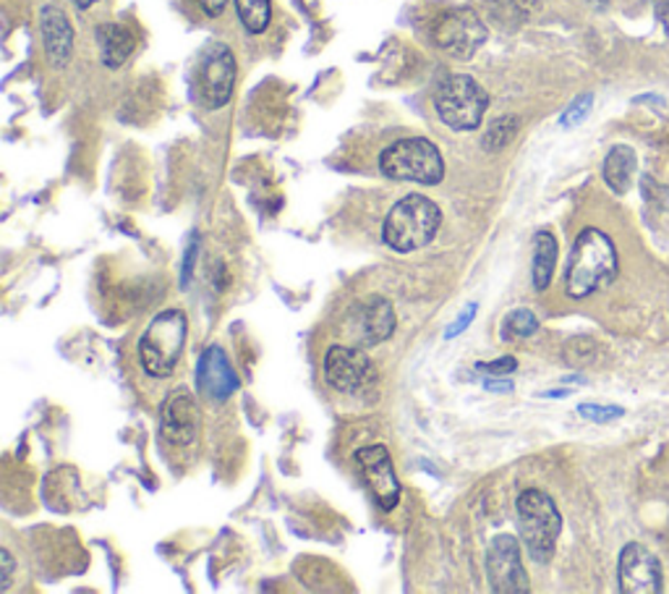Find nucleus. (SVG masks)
<instances>
[{
    "label": "nucleus",
    "mask_w": 669,
    "mask_h": 594,
    "mask_svg": "<svg viewBox=\"0 0 669 594\" xmlns=\"http://www.w3.org/2000/svg\"><path fill=\"white\" fill-rule=\"evenodd\" d=\"M620 273V257L607 233L599 229L581 231L575 238L571 257L565 267V294L571 299H586V296L607 288Z\"/></svg>",
    "instance_id": "obj_1"
},
{
    "label": "nucleus",
    "mask_w": 669,
    "mask_h": 594,
    "mask_svg": "<svg viewBox=\"0 0 669 594\" xmlns=\"http://www.w3.org/2000/svg\"><path fill=\"white\" fill-rule=\"evenodd\" d=\"M443 225V210L424 194H408L393 204L382 225V238L395 252H416L432 244Z\"/></svg>",
    "instance_id": "obj_2"
},
{
    "label": "nucleus",
    "mask_w": 669,
    "mask_h": 594,
    "mask_svg": "<svg viewBox=\"0 0 669 594\" xmlns=\"http://www.w3.org/2000/svg\"><path fill=\"white\" fill-rule=\"evenodd\" d=\"M380 171L393 181L437 187L445 179V158L434 141L411 137L384 147L380 155Z\"/></svg>",
    "instance_id": "obj_3"
},
{
    "label": "nucleus",
    "mask_w": 669,
    "mask_h": 594,
    "mask_svg": "<svg viewBox=\"0 0 669 594\" xmlns=\"http://www.w3.org/2000/svg\"><path fill=\"white\" fill-rule=\"evenodd\" d=\"M189 320L181 309H166L147 325L139 338V362L149 378H168L173 374L183 346H187Z\"/></svg>",
    "instance_id": "obj_4"
},
{
    "label": "nucleus",
    "mask_w": 669,
    "mask_h": 594,
    "mask_svg": "<svg viewBox=\"0 0 669 594\" xmlns=\"http://www.w3.org/2000/svg\"><path fill=\"white\" fill-rule=\"evenodd\" d=\"M518 529L529 555L537 563H546L558 548V537L562 532V516L554 500L542 490H523L516 503Z\"/></svg>",
    "instance_id": "obj_5"
},
{
    "label": "nucleus",
    "mask_w": 669,
    "mask_h": 594,
    "mask_svg": "<svg viewBox=\"0 0 669 594\" xmlns=\"http://www.w3.org/2000/svg\"><path fill=\"white\" fill-rule=\"evenodd\" d=\"M434 108L453 131H476L489 110V95L474 76L455 74L439 84Z\"/></svg>",
    "instance_id": "obj_6"
},
{
    "label": "nucleus",
    "mask_w": 669,
    "mask_h": 594,
    "mask_svg": "<svg viewBox=\"0 0 669 594\" xmlns=\"http://www.w3.org/2000/svg\"><path fill=\"white\" fill-rule=\"evenodd\" d=\"M233 84H236V55L225 42H210L197 68L199 97L210 110L225 108L231 103Z\"/></svg>",
    "instance_id": "obj_7"
},
{
    "label": "nucleus",
    "mask_w": 669,
    "mask_h": 594,
    "mask_svg": "<svg viewBox=\"0 0 669 594\" xmlns=\"http://www.w3.org/2000/svg\"><path fill=\"white\" fill-rule=\"evenodd\" d=\"M343 330L355 346L384 343L395 330V309L384 296H367L348 312Z\"/></svg>",
    "instance_id": "obj_8"
},
{
    "label": "nucleus",
    "mask_w": 669,
    "mask_h": 594,
    "mask_svg": "<svg viewBox=\"0 0 669 594\" xmlns=\"http://www.w3.org/2000/svg\"><path fill=\"white\" fill-rule=\"evenodd\" d=\"M487 582L497 594L529 592V574L521 561V544L516 537L500 534L487 548Z\"/></svg>",
    "instance_id": "obj_9"
},
{
    "label": "nucleus",
    "mask_w": 669,
    "mask_h": 594,
    "mask_svg": "<svg viewBox=\"0 0 669 594\" xmlns=\"http://www.w3.org/2000/svg\"><path fill=\"white\" fill-rule=\"evenodd\" d=\"M487 26H484V21L476 17V11L471 9L447 11L445 17L439 19L437 32H434L439 51H445L447 55L460 61L474 59L476 51L487 42Z\"/></svg>",
    "instance_id": "obj_10"
},
{
    "label": "nucleus",
    "mask_w": 669,
    "mask_h": 594,
    "mask_svg": "<svg viewBox=\"0 0 669 594\" xmlns=\"http://www.w3.org/2000/svg\"><path fill=\"white\" fill-rule=\"evenodd\" d=\"M355 466H359L361 477L372 490L376 506L382 511H393L401 500V482H397V474L384 445H367L355 454Z\"/></svg>",
    "instance_id": "obj_11"
},
{
    "label": "nucleus",
    "mask_w": 669,
    "mask_h": 594,
    "mask_svg": "<svg viewBox=\"0 0 669 594\" xmlns=\"http://www.w3.org/2000/svg\"><path fill=\"white\" fill-rule=\"evenodd\" d=\"M617 579H620V592L625 594H659L665 590V574H661L659 558L638 542L623 548L620 563H617Z\"/></svg>",
    "instance_id": "obj_12"
},
{
    "label": "nucleus",
    "mask_w": 669,
    "mask_h": 594,
    "mask_svg": "<svg viewBox=\"0 0 669 594\" xmlns=\"http://www.w3.org/2000/svg\"><path fill=\"white\" fill-rule=\"evenodd\" d=\"M374 378L369 357L355 346H332L325 353V380L338 393H359Z\"/></svg>",
    "instance_id": "obj_13"
},
{
    "label": "nucleus",
    "mask_w": 669,
    "mask_h": 594,
    "mask_svg": "<svg viewBox=\"0 0 669 594\" xmlns=\"http://www.w3.org/2000/svg\"><path fill=\"white\" fill-rule=\"evenodd\" d=\"M160 433L168 443L189 445L197 441L199 433V406L194 393L176 391L162 403Z\"/></svg>",
    "instance_id": "obj_14"
},
{
    "label": "nucleus",
    "mask_w": 669,
    "mask_h": 594,
    "mask_svg": "<svg viewBox=\"0 0 669 594\" xmlns=\"http://www.w3.org/2000/svg\"><path fill=\"white\" fill-rule=\"evenodd\" d=\"M197 380L199 388L215 401H227L233 393H238L241 380L236 370H233L231 362H227L225 351L220 346H212L202 353L199 359V370H197Z\"/></svg>",
    "instance_id": "obj_15"
},
{
    "label": "nucleus",
    "mask_w": 669,
    "mask_h": 594,
    "mask_svg": "<svg viewBox=\"0 0 669 594\" xmlns=\"http://www.w3.org/2000/svg\"><path fill=\"white\" fill-rule=\"evenodd\" d=\"M40 32L50 63L66 66L71 53H74V30H71V21L59 6H45L40 11Z\"/></svg>",
    "instance_id": "obj_16"
},
{
    "label": "nucleus",
    "mask_w": 669,
    "mask_h": 594,
    "mask_svg": "<svg viewBox=\"0 0 669 594\" xmlns=\"http://www.w3.org/2000/svg\"><path fill=\"white\" fill-rule=\"evenodd\" d=\"M97 42L105 66L120 68L128 61V55L134 53L137 38H134V32L124 24H103L97 26Z\"/></svg>",
    "instance_id": "obj_17"
},
{
    "label": "nucleus",
    "mask_w": 669,
    "mask_h": 594,
    "mask_svg": "<svg viewBox=\"0 0 669 594\" xmlns=\"http://www.w3.org/2000/svg\"><path fill=\"white\" fill-rule=\"evenodd\" d=\"M636 168H638V155L633 147L628 145L612 147L607 158H604V181L609 183L612 192L625 194L630 189Z\"/></svg>",
    "instance_id": "obj_18"
},
{
    "label": "nucleus",
    "mask_w": 669,
    "mask_h": 594,
    "mask_svg": "<svg viewBox=\"0 0 669 594\" xmlns=\"http://www.w3.org/2000/svg\"><path fill=\"white\" fill-rule=\"evenodd\" d=\"M554 267H558V238H554L550 231H539L537 236H533V267H531L537 291L550 288Z\"/></svg>",
    "instance_id": "obj_19"
},
{
    "label": "nucleus",
    "mask_w": 669,
    "mask_h": 594,
    "mask_svg": "<svg viewBox=\"0 0 669 594\" xmlns=\"http://www.w3.org/2000/svg\"><path fill=\"white\" fill-rule=\"evenodd\" d=\"M236 11L246 32L262 34L273 19V0H236Z\"/></svg>",
    "instance_id": "obj_20"
},
{
    "label": "nucleus",
    "mask_w": 669,
    "mask_h": 594,
    "mask_svg": "<svg viewBox=\"0 0 669 594\" xmlns=\"http://www.w3.org/2000/svg\"><path fill=\"white\" fill-rule=\"evenodd\" d=\"M539 330V320L531 309H512V312L502 320L500 336L505 341H518V338H531Z\"/></svg>",
    "instance_id": "obj_21"
},
{
    "label": "nucleus",
    "mask_w": 669,
    "mask_h": 594,
    "mask_svg": "<svg viewBox=\"0 0 669 594\" xmlns=\"http://www.w3.org/2000/svg\"><path fill=\"white\" fill-rule=\"evenodd\" d=\"M518 134V118L516 116H505L497 118V121L489 124L487 134H484V147L487 150H502V147H508L512 137Z\"/></svg>",
    "instance_id": "obj_22"
},
{
    "label": "nucleus",
    "mask_w": 669,
    "mask_h": 594,
    "mask_svg": "<svg viewBox=\"0 0 669 594\" xmlns=\"http://www.w3.org/2000/svg\"><path fill=\"white\" fill-rule=\"evenodd\" d=\"M578 414L583 416V420H588V422L607 424V422L620 420V416L625 414V409H620V406H602V403H581Z\"/></svg>",
    "instance_id": "obj_23"
},
{
    "label": "nucleus",
    "mask_w": 669,
    "mask_h": 594,
    "mask_svg": "<svg viewBox=\"0 0 669 594\" xmlns=\"http://www.w3.org/2000/svg\"><path fill=\"white\" fill-rule=\"evenodd\" d=\"M591 105H594V97L591 95H583V97H578V100H575L571 108H567L565 113H562V118H560V124L565 126V129H571V126H578L583 118L588 116L591 113Z\"/></svg>",
    "instance_id": "obj_24"
},
{
    "label": "nucleus",
    "mask_w": 669,
    "mask_h": 594,
    "mask_svg": "<svg viewBox=\"0 0 669 594\" xmlns=\"http://www.w3.org/2000/svg\"><path fill=\"white\" fill-rule=\"evenodd\" d=\"M476 370L484 374H495V378H502V374L516 372L518 362H516V357H502V359H495V362H479L476 364Z\"/></svg>",
    "instance_id": "obj_25"
},
{
    "label": "nucleus",
    "mask_w": 669,
    "mask_h": 594,
    "mask_svg": "<svg viewBox=\"0 0 669 594\" xmlns=\"http://www.w3.org/2000/svg\"><path fill=\"white\" fill-rule=\"evenodd\" d=\"M474 317H476V304H471V307H466V309H463V315L458 317V320H455V322L450 325V328H447V332H445V338H447V341H450V338H455V336H460V332L466 330L468 325L474 322Z\"/></svg>",
    "instance_id": "obj_26"
},
{
    "label": "nucleus",
    "mask_w": 669,
    "mask_h": 594,
    "mask_svg": "<svg viewBox=\"0 0 669 594\" xmlns=\"http://www.w3.org/2000/svg\"><path fill=\"white\" fill-rule=\"evenodd\" d=\"M13 576V558L9 550H0V590H9Z\"/></svg>",
    "instance_id": "obj_27"
},
{
    "label": "nucleus",
    "mask_w": 669,
    "mask_h": 594,
    "mask_svg": "<svg viewBox=\"0 0 669 594\" xmlns=\"http://www.w3.org/2000/svg\"><path fill=\"white\" fill-rule=\"evenodd\" d=\"M199 3V9H202L204 13H208V17H220V13L225 11V6H227V0H197Z\"/></svg>",
    "instance_id": "obj_28"
},
{
    "label": "nucleus",
    "mask_w": 669,
    "mask_h": 594,
    "mask_svg": "<svg viewBox=\"0 0 669 594\" xmlns=\"http://www.w3.org/2000/svg\"><path fill=\"white\" fill-rule=\"evenodd\" d=\"M484 388H487V391H495V393H510L512 383L510 380H487Z\"/></svg>",
    "instance_id": "obj_29"
},
{
    "label": "nucleus",
    "mask_w": 669,
    "mask_h": 594,
    "mask_svg": "<svg viewBox=\"0 0 669 594\" xmlns=\"http://www.w3.org/2000/svg\"><path fill=\"white\" fill-rule=\"evenodd\" d=\"M659 17H661V24H665V32L669 34V0H665V3L659 6Z\"/></svg>",
    "instance_id": "obj_30"
},
{
    "label": "nucleus",
    "mask_w": 669,
    "mask_h": 594,
    "mask_svg": "<svg viewBox=\"0 0 669 594\" xmlns=\"http://www.w3.org/2000/svg\"><path fill=\"white\" fill-rule=\"evenodd\" d=\"M74 6H79V9H89V6H95L97 0H71Z\"/></svg>",
    "instance_id": "obj_31"
},
{
    "label": "nucleus",
    "mask_w": 669,
    "mask_h": 594,
    "mask_svg": "<svg viewBox=\"0 0 669 594\" xmlns=\"http://www.w3.org/2000/svg\"><path fill=\"white\" fill-rule=\"evenodd\" d=\"M588 3H591V6H596V9H604V6H607L609 0H588Z\"/></svg>",
    "instance_id": "obj_32"
}]
</instances>
